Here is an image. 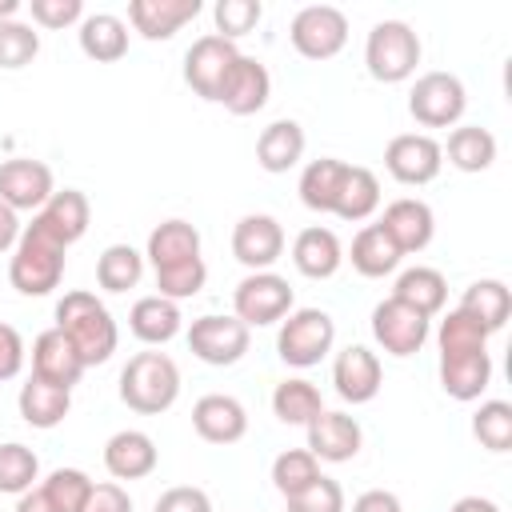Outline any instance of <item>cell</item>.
<instances>
[{
  "instance_id": "6da1fadb",
  "label": "cell",
  "mask_w": 512,
  "mask_h": 512,
  "mask_svg": "<svg viewBox=\"0 0 512 512\" xmlns=\"http://www.w3.org/2000/svg\"><path fill=\"white\" fill-rule=\"evenodd\" d=\"M56 328L72 340L84 368H96V364L112 360V352L120 344V328H116L112 312L104 308V300L96 292H84V288L64 292L56 300Z\"/></svg>"
},
{
  "instance_id": "7a4b0ae2",
  "label": "cell",
  "mask_w": 512,
  "mask_h": 512,
  "mask_svg": "<svg viewBox=\"0 0 512 512\" xmlns=\"http://www.w3.org/2000/svg\"><path fill=\"white\" fill-rule=\"evenodd\" d=\"M120 400L140 416H160L180 400V368L168 352H136L120 368Z\"/></svg>"
},
{
  "instance_id": "3957f363",
  "label": "cell",
  "mask_w": 512,
  "mask_h": 512,
  "mask_svg": "<svg viewBox=\"0 0 512 512\" xmlns=\"http://www.w3.org/2000/svg\"><path fill=\"white\" fill-rule=\"evenodd\" d=\"M64 244L52 240L44 228L28 224L12 248V260H8V280L20 296H48L52 288H60L64 280Z\"/></svg>"
},
{
  "instance_id": "277c9868",
  "label": "cell",
  "mask_w": 512,
  "mask_h": 512,
  "mask_svg": "<svg viewBox=\"0 0 512 512\" xmlns=\"http://www.w3.org/2000/svg\"><path fill=\"white\" fill-rule=\"evenodd\" d=\"M420 36L404 20H380L372 24L364 40V68L380 84H404L420 64Z\"/></svg>"
},
{
  "instance_id": "5b68a950",
  "label": "cell",
  "mask_w": 512,
  "mask_h": 512,
  "mask_svg": "<svg viewBox=\"0 0 512 512\" xmlns=\"http://www.w3.org/2000/svg\"><path fill=\"white\" fill-rule=\"evenodd\" d=\"M336 344V320L324 308H292L276 332V356L288 368L320 364Z\"/></svg>"
},
{
  "instance_id": "8992f818",
  "label": "cell",
  "mask_w": 512,
  "mask_h": 512,
  "mask_svg": "<svg viewBox=\"0 0 512 512\" xmlns=\"http://www.w3.org/2000/svg\"><path fill=\"white\" fill-rule=\"evenodd\" d=\"M292 304H296L292 284L280 272H248L232 292V316L248 328L280 324L292 312Z\"/></svg>"
},
{
  "instance_id": "52a82bcc",
  "label": "cell",
  "mask_w": 512,
  "mask_h": 512,
  "mask_svg": "<svg viewBox=\"0 0 512 512\" xmlns=\"http://www.w3.org/2000/svg\"><path fill=\"white\" fill-rule=\"evenodd\" d=\"M288 40L304 60H332L348 44V16L332 4H308L292 16Z\"/></svg>"
},
{
  "instance_id": "ba28073f",
  "label": "cell",
  "mask_w": 512,
  "mask_h": 512,
  "mask_svg": "<svg viewBox=\"0 0 512 512\" xmlns=\"http://www.w3.org/2000/svg\"><path fill=\"white\" fill-rule=\"evenodd\" d=\"M468 108V92L452 72H424L408 92V112L424 128H452Z\"/></svg>"
},
{
  "instance_id": "9c48e42d",
  "label": "cell",
  "mask_w": 512,
  "mask_h": 512,
  "mask_svg": "<svg viewBox=\"0 0 512 512\" xmlns=\"http://www.w3.org/2000/svg\"><path fill=\"white\" fill-rule=\"evenodd\" d=\"M252 344V328L240 324L236 316H220V312H208V316H196L192 328H188V348L196 360L212 364V368H228L236 360H244Z\"/></svg>"
},
{
  "instance_id": "30bf717a",
  "label": "cell",
  "mask_w": 512,
  "mask_h": 512,
  "mask_svg": "<svg viewBox=\"0 0 512 512\" xmlns=\"http://www.w3.org/2000/svg\"><path fill=\"white\" fill-rule=\"evenodd\" d=\"M384 168H388V176L396 184H408V188L432 184L440 176V168H444L440 140L428 136V132H400L384 148Z\"/></svg>"
},
{
  "instance_id": "8fae6325",
  "label": "cell",
  "mask_w": 512,
  "mask_h": 512,
  "mask_svg": "<svg viewBox=\"0 0 512 512\" xmlns=\"http://www.w3.org/2000/svg\"><path fill=\"white\" fill-rule=\"evenodd\" d=\"M432 320L424 316V312H416L412 304H404V300H396V296H388V300H380L376 308H372V340L388 352V356H416L420 348H424V340H428V328Z\"/></svg>"
},
{
  "instance_id": "7c38bea8",
  "label": "cell",
  "mask_w": 512,
  "mask_h": 512,
  "mask_svg": "<svg viewBox=\"0 0 512 512\" xmlns=\"http://www.w3.org/2000/svg\"><path fill=\"white\" fill-rule=\"evenodd\" d=\"M240 60V48L216 32L192 40V48L184 52V84L200 96V100H220V88L232 72V64Z\"/></svg>"
},
{
  "instance_id": "4fadbf2b",
  "label": "cell",
  "mask_w": 512,
  "mask_h": 512,
  "mask_svg": "<svg viewBox=\"0 0 512 512\" xmlns=\"http://www.w3.org/2000/svg\"><path fill=\"white\" fill-rule=\"evenodd\" d=\"M56 192V176L44 160L32 156H12L0 160V200L20 216V212H40L48 204V196Z\"/></svg>"
},
{
  "instance_id": "5bb4252c",
  "label": "cell",
  "mask_w": 512,
  "mask_h": 512,
  "mask_svg": "<svg viewBox=\"0 0 512 512\" xmlns=\"http://www.w3.org/2000/svg\"><path fill=\"white\" fill-rule=\"evenodd\" d=\"M232 256L248 272H272V264L284 256V228L268 212H248L232 228Z\"/></svg>"
},
{
  "instance_id": "9a60e30c",
  "label": "cell",
  "mask_w": 512,
  "mask_h": 512,
  "mask_svg": "<svg viewBox=\"0 0 512 512\" xmlns=\"http://www.w3.org/2000/svg\"><path fill=\"white\" fill-rule=\"evenodd\" d=\"M332 384H336V396L344 404H368L384 388V364H380V356L372 348L348 344L332 360Z\"/></svg>"
},
{
  "instance_id": "2e32d148",
  "label": "cell",
  "mask_w": 512,
  "mask_h": 512,
  "mask_svg": "<svg viewBox=\"0 0 512 512\" xmlns=\"http://www.w3.org/2000/svg\"><path fill=\"white\" fill-rule=\"evenodd\" d=\"M304 432H308V452H312L316 460H324V464H344V460H352V456L360 452V444H364L360 420L348 416V412H332V408H324Z\"/></svg>"
},
{
  "instance_id": "e0dca14e",
  "label": "cell",
  "mask_w": 512,
  "mask_h": 512,
  "mask_svg": "<svg viewBox=\"0 0 512 512\" xmlns=\"http://www.w3.org/2000/svg\"><path fill=\"white\" fill-rule=\"evenodd\" d=\"M192 428L208 444H236L248 432V408L228 392H208L192 404Z\"/></svg>"
},
{
  "instance_id": "ac0fdd59",
  "label": "cell",
  "mask_w": 512,
  "mask_h": 512,
  "mask_svg": "<svg viewBox=\"0 0 512 512\" xmlns=\"http://www.w3.org/2000/svg\"><path fill=\"white\" fill-rule=\"evenodd\" d=\"M32 376L44 380V384H56V388H76L80 376H84V360L80 352L72 348V340L60 332V328H48L32 340Z\"/></svg>"
},
{
  "instance_id": "d6986e66",
  "label": "cell",
  "mask_w": 512,
  "mask_h": 512,
  "mask_svg": "<svg viewBox=\"0 0 512 512\" xmlns=\"http://www.w3.org/2000/svg\"><path fill=\"white\" fill-rule=\"evenodd\" d=\"M376 224L392 236V244H396L404 256H408V252H424V248L432 244V236H436V216H432V208H428L424 200H416V196L392 200Z\"/></svg>"
},
{
  "instance_id": "ffe728a7",
  "label": "cell",
  "mask_w": 512,
  "mask_h": 512,
  "mask_svg": "<svg viewBox=\"0 0 512 512\" xmlns=\"http://www.w3.org/2000/svg\"><path fill=\"white\" fill-rule=\"evenodd\" d=\"M268 96H272V76H268V68H264L256 56H244V52H240V60L232 64V72H228V80H224L216 104H224L232 116H256V112L268 104Z\"/></svg>"
},
{
  "instance_id": "44dd1931",
  "label": "cell",
  "mask_w": 512,
  "mask_h": 512,
  "mask_svg": "<svg viewBox=\"0 0 512 512\" xmlns=\"http://www.w3.org/2000/svg\"><path fill=\"white\" fill-rule=\"evenodd\" d=\"M156 464H160L156 440L140 428H120L104 444V468L116 480H144V476L156 472Z\"/></svg>"
},
{
  "instance_id": "7402d4cb",
  "label": "cell",
  "mask_w": 512,
  "mask_h": 512,
  "mask_svg": "<svg viewBox=\"0 0 512 512\" xmlns=\"http://www.w3.org/2000/svg\"><path fill=\"white\" fill-rule=\"evenodd\" d=\"M88 220H92V208H88V196L80 188H56L48 196V204L32 216L36 228H44L52 240H60L64 248L76 244L84 232H88Z\"/></svg>"
},
{
  "instance_id": "603a6c76",
  "label": "cell",
  "mask_w": 512,
  "mask_h": 512,
  "mask_svg": "<svg viewBox=\"0 0 512 512\" xmlns=\"http://www.w3.org/2000/svg\"><path fill=\"white\" fill-rule=\"evenodd\" d=\"M196 16H200V0H132L128 4V24L144 40H172Z\"/></svg>"
},
{
  "instance_id": "cb8c5ba5",
  "label": "cell",
  "mask_w": 512,
  "mask_h": 512,
  "mask_svg": "<svg viewBox=\"0 0 512 512\" xmlns=\"http://www.w3.org/2000/svg\"><path fill=\"white\" fill-rule=\"evenodd\" d=\"M292 264L308 280H328L344 264V244H340V236L332 228L312 224V228L296 232V240H292Z\"/></svg>"
},
{
  "instance_id": "d4e9b609",
  "label": "cell",
  "mask_w": 512,
  "mask_h": 512,
  "mask_svg": "<svg viewBox=\"0 0 512 512\" xmlns=\"http://www.w3.org/2000/svg\"><path fill=\"white\" fill-rule=\"evenodd\" d=\"M128 328H132V336H136L140 344L160 348V344H168V340L180 336L184 316H180V304H176V300H164V296L152 292V296H140V300L132 304Z\"/></svg>"
},
{
  "instance_id": "484cf974",
  "label": "cell",
  "mask_w": 512,
  "mask_h": 512,
  "mask_svg": "<svg viewBox=\"0 0 512 512\" xmlns=\"http://www.w3.org/2000/svg\"><path fill=\"white\" fill-rule=\"evenodd\" d=\"M304 148H308L304 128L284 116V120H272V124L256 136V164H260L264 172L280 176V172H288V168H296V164L304 160Z\"/></svg>"
},
{
  "instance_id": "4316f807",
  "label": "cell",
  "mask_w": 512,
  "mask_h": 512,
  "mask_svg": "<svg viewBox=\"0 0 512 512\" xmlns=\"http://www.w3.org/2000/svg\"><path fill=\"white\" fill-rule=\"evenodd\" d=\"M492 384V356L488 352H452L440 356V388L452 400H480Z\"/></svg>"
},
{
  "instance_id": "83f0119b",
  "label": "cell",
  "mask_w": 512,
  "mask_h": 512,
  "mask_svg": "<svg viewBox=\"0 0 512 512\" xmlns=\"http://www.w3.org/2000/svg\"><path fill=\"white\" fill-rule=\"evenodd\" d=\"M16 408H20V420H24L28 428L48 432V428L64 424V416L72 412V392H68V388H56V384H44V380H36V376H28V380L20 384Z\"/></svg>"
},
{
  "instance_id": "f1b7e54d",
  "label": "cell",
  "mask_w": 512,
  "mask_h": 512,
  "mask_svg": "<svg viewBox=\"0 0 512 512\" xmlns=\"http://www.w3.org/2000/svg\"><path fill=\"white\" fill-rule=\"evenodd\" d=\"M200 256V232L196 224L188 220H164L148 232V248H144V260L152 264V272L160 268H172V264H184V260H196Z\"/></svg>"
},
{
  "instance_id": "f546056e",
  "label": "cell",
  "mask_w": 512,
  "mask_h": 512,
  "mask_svg": "<svg viewBox=\"0 0 512 512\" xmlns=\"http://www.w3.org/2000/svg\"><path fill=\"white\" fill-rule=\"evenodd\" d=\"M376 208H380V180H376V172L364 168V164H344L332 216H340V220H348V224H360V220H368Z\"/></svg>"
},
{
  "instance_id": "4dcf8cb0",
  "label": "cell",
  "mask_w": 512,
  "mask_h": 512,
  "mask_svg": "<svg viewBox=\"0 0 512 512\" xmlns=\"http://www.w3.org/2000/svg\"><path fill=\"white\" fill-rule=\"evenodd\" d=\"M80 52L96 64H116L128 52V24L112 12H92L80 20Z\"/></svg>"
},
{
  "instance_id": "1f68e13d",
  "label": "cell",
  "mask_w": 512,
  "mask_h": 512,
  "mask_svg": "<svg viewBox=\"0 0 512 512\" xmlns=\"http://www.w3.org/2000/svg\"><path fill=\"white\" fill-rule=\"evenodd\" d=\"M348 260H352V268H356L360 276L380 280V276H388V272L400 268L404 252L392 244V236H388L380 224H364V228L352 236V252H348Z\"/></svg>"
},
{
  "instance_id": "d6a6232c",
  "label": "cell",
  "mask_w": 512,
  "mask_h": 512,
  "mask_svg": "<svg viewBox=\"0 0 512 512\" xmlns=\"http://www.w3.org/2000/svg\"><path fill=\"white\" fill-rule=\"evenodd\" d=\"M440 152L460 172H488L496 164V136L480 124H456L448 132V144H440Z\"/></svg>"
},
{
  "instance_id": "836d02e7",
  "label": "cell",
  "mask_w": 512,
  "mask_h": 512,
  "mask_svg": "<svg viewBox=\"0 0 512 512\" xmlns=\"http://www.w3.org/2000/svg\"><path fill=\"white\" fill-rule=\"evenodd\" d=\"M460 312H468L472 320H480L484 328H488V336L492 332H500L504 324H508V312H512V292H508V284L504 280H472L468 288H464V296H460V304H456Z\"/></svg>"
},
{
  "instance_id": "e575fe53",
  "label": "cell",
  "mask_w": 512,
  "mask_h": 512,
  "mask_svg": "<svg viewBox=\"0 0 512 512\" xmlns=\"http://www.w3.org/2000/svg\"><path fill=\"white\" fill-rule=\"evenodd\" d=\"M272 412L280 424H292V428H308L320 412H324V400H320V388L304 376H288L276 384L272 392Z\"/></svg>"
},
{
  "instance_id": "d590c367",
  "label": "cell",
  "mask_w": 512,
  "mask_h": 512,
  "mask_svg": "<svg viewBox=\"0 0 512 512\" xmlns=\"http://www.w3.org/2000/svg\"><path fill=\"white\" fill-rule=\"evenodd\" d=\"M392 296L404 300V304H412L416 312H424V316L432 320V316L444 308V300H448V280H444L436 268L416 264V268H404V272L396 276Z\"/></svg>"
},
{
  "instance_id": "8d00e7d4",
  "label": "cell",
  "mask_w": 512,
  "mask_h": 512,
  "mask_svg": "<svg viewBox=\"0 0 512 512\" xmlns=\"http://www.w3.org/2000/svg\"><path fill=\"white\" fill-rule=\"evenodd\" d=\"M340 176H344V160H336V156H320V160L304 164L300 188H296L300 204L312 212H332L336 192H340Z\"/></svg>"
},
{
  "instance_id": "74e56055",
  "label": "cell",
  "mask_w": 512,
  "mask_h": 512,
  "mask_svg": "<svg viewBox=\"0 0 512 512\" xmlns=\"http://www.w3.org/2000/svg\"><path fill=\"white\" fill-rule=\"evenodd\" d=\"M144 276V252H136L132 244H108L96 260V284L104 292H128L136 288Z\"/></svg>"
},
{
  "instance_id": "f35d334b",
  "label": "cell",
  "mask_w": 512,
  "mask_h": 512,
  "mask_svg": "<svg viewBox=\"0 0 512 512\" xmlns=\"http://www.w3.org/2000/svg\"><path fill=\"white\" fill-rule=\"evenodd\" d=\"M40 480V460L28 444L8 440L0 444V492L4 496H24L28 488H36Z\"/></svg>"
},
{
  "instance_id": "ab89813d",
  "label": "cell",
  "mask_w": 512,
  "mask_h": 512,
  "mask_svg": "<svg viewBox=\"0 0 512 512\" xmlns=\"http://www.w3.org/2000/svg\"><path fill=\"white\" fill-rule=\"evenodd\" d=\"M436 348L440 356H452V352H488V328L480 320H472L468 312L452 308L440 328H436Z\"/></svg>"
},
{
  "instance_id": "60d3db41",
  "label": "cell",
  "mask_w": 512,
  "mask_h": 512,
  "mask_svg": "<svg viewBox=\"0 0 512 512\" xmlns=\"http://www.w3.org/2000/svg\"><path fill=\"white\" fill-rule=\"evenodd\" d=\"M324 472H320V460L308 452V448H288V452H280L276 460H272V484H276V492L288 500V496H296V492H304L308 484H316Z\"/></svg>"
},
{
  "instance_id": "b9f144b4",
  "label": "cell",
  "mask_w": 512,
  "mask_h": 512,
  "mask_svg": "<svg viewBox=\"0 0 512 512\" xmlns=\"http://www.w3.org/2000/svg\"><path fill=\"white\" fill-rule=\"evenodd\" d=\"M472 436L488 452H508L512 448V404L508 400H484L472 416Z\"/></svg>"
},
{
  "instance_id": "7bdbcfd3",
  "label": "cell",
  "mask_w": 512,
  "mask_h": 512,
  "mask_svg": "<svg viewBox=\"0 0 512 512\" xmlns=\"http://www.w3.org/2000/svg\"><path fill=\"white\" fill-rule=\"evenodd\" d=\"M40 492L52 500L56 512H80L84 500H88V492H92V480L80 468H52L40 480Z\"/></svg>"
},
{
  "instance_id": "ee69618b",
  "label": "cell",
  "mask_w": 512,
  "mask_h": 512,
  "mask_svg": "<svg viewBox=\"0 0 512 512\" xmlns=\"http://www.w3.org/2000/svg\"><path fill=\"white\" fill-rule=\"evenodd\" d=\"M36 56H40V32H36V24L4 20L0 24V68L16 72V68L32 64Z\"/></svg>"
},
{
  "instance_id": "f6af8a7d",
  "label": "cell",
  "mask_w": 512,
  "mask_h": 512,
  "mask_svg": "<svg viewBox=\"0 0 512 512\" xmlns=\"http://www.w3.org/2000/svg\"><path fill=\"white\" fill-rule=\"evenodd\" d=\"M156 276V296H164V300H192L200 288H204V280H208V264H204V256H196V260H184V264H172V268H160V272H152Z\"/></svg>"
},
{
  "instance_id": "bcb514c9",
  "label": "cell",
  "mask_w": 512,
  "mask_h": 512,
  "mask_svg": "<svg viewBox=\"0 0 512 512\" xmlns=\"http://www.w3.org/2000/svg\"><path fill=\"white\" fill-rule=\"evenodd\" d=\"M260 16H264V4L260 0H216V8H212V20H216V36H224V40H240V36H248L256 24H260Z\"/></svg>"
},
{
  "instance_id": "7dc6e473",
  "label": "cell",
  "mask_w": 512,
  "mask_h": 512,
  "mask_svg": "<svg viewBox=\"0 0 512 512\" xmlns=\"http://www.w3.org/2000/svg\"><path fill=\"white\" fill-rule=\"evenodd\" d=\"M284 504H288V512H348L344 488H340L332 476H320L316 484H308L304 492L288 496Z\"/></svg>"
},
{
  "instance_id": "c3c4849f",
  "label": "cell",
  "mask_w": 512,
  "mask_h": 512,
  "mask_svg": "<svg viewBox=\"0 0 512 512\" xmlns=\"http://www.w3.org/2000/svg\"><path fill=\"white\" fill-rule=\"evenodd\" d=\"M28 12H32V24L36 28H72L84 20V4L80 0H28Z\"/></svg>"
},
{
  "instance_id": "681fc988",
  "label": "cell",
  "mask_w": 512,
  "mask_h": 512,
  "mask_svg": "<svg viewBox=\"0 0 512 512\" xmlns=\"http://www.w3.org/2000/svg\"><path fill=\"white\" fill-rule=\"evenodd\" d=\"M152 512H212V500L196 484H176V488L160 492V500H156Z\"/></svg>"
},
{
  "instance_id": "f907efd6",
  "label": "cell",
  "mask_w": 512,
  "mask_h": 512,
  "mask_svg": "<svg viewBox=\"0 0 512 512\" xmlns=\"http://www.w3.org/2000/svg\"><path fill=\"white\" fill-rule=\"evenodd\" d=\"M24 356H28V348H24V336H20L12 324H4V320H0V384L20 376V368H24Z\"/></svg>"
},
{
  "instance_id": "816d5d0a",
  "label": "cell",
  "mask_w": 512,
  "mask_h": 512,
  "mask_svg": "<svg viewBox=\"0 0 512 512\" xmlns=\"http://www.w3.org/2000/svg\"><path fill=\"white\" fill-rule=\"evenodd\" d=\"M80 512H132V496L116 480H104V484H92Z\"/></svg>"
},
{
  "instance_id": "f5cc1de1",
  "label": "cell",
  "mask_w": 512,
  "mask_h": 512,
  "mask_svg": "<svg viewBox=\"0 0 512 512\" xmlns=\"http://www.w3.org/2000/svg\"><path fill=\"white\" fill-rule=\"evenodd\" d=\"M352 512H404V504L388 488H368V492H360L352 500Z\"/></svg>"
},
{
  "instance_id": "db71d44e",
  "label": "cell",
  "mask_w": 512,
  "mask_h": 512,
  "mask_svg": "<svg viewBox=\"0 0 512 512\" xmlns=\"http://www.w3.org/2000/svg\"><path fill=\"white\" fill-rule=\"evenodd\" d=\"M20 216L0 200V252H8V248H16V240H20Z\"/></svg>"
},
{
  "instance_id": "11a10c76",
  "label": "cell",
  "mask_w": 512,
  "mask_h": 512,
  "mask_svg": "<svg viewBox=\"0 0 512 512\" xmlns=\"http://www.w3.org/2000/svg\"><path fill=\"white\" fill-rule=\"evenodd\" d=\"M16 512H56L52 508V500L40 492V484L36 488H28L24 496H16Z\"/></svg>"
},
{
  "instance_id": "9f6ffc18",
  "label": "cell",
  "mask_w": 512,
  "mask_h": 512,
  "mask_svg": "<svg viewBox=\"0 0 512 512\" xmlns=\"http://www.w3.org/2000/svg\"><path fill=\"white\" fill-rule=\"evenodd\" d=\"M448 512H500V504H492L488 496H460Z\"/></svg>"
},
{
  "instance_id": "6f0895ef",
  "label": "cell",
  "mask_w": 512,
  "mask_h": 512,
  "mask_svg": "<svg viewBox=\"0 0 512 512\" xmlns=\"http://www.w3.org/2000/svg\"><path fill=\"white\" fill-rule=\"evenodd\" d=\"M16 12H20V0H0V24L16 20Z\"/></svg>"
}]
</instances>
